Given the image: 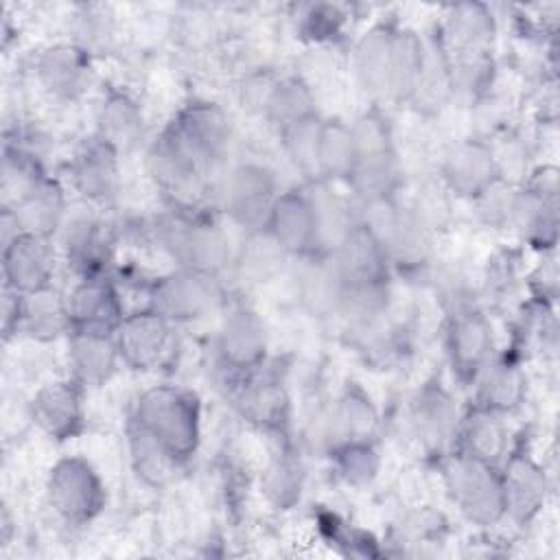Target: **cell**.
<instances>
[{"instance_id":"obj_1","label":"cell","mask_w":560,"mask_h":560,"mask_svg":"<svg viewBox=\"0 0 560 560\" xmlns=\"http://www.w3.org/2000/svg\"><path fill=\"white\" fill-rule=\"evenodd\" d=\"M131 420L149 431L179 464L190 459L199 446V405L195 396L177 387L147 389L136 402Z\"/></svg>"},{"instance_id":"obj_2","label":"cell","mask_w":560,"mask_h":560,"mask_svg":"<svg viewBox=\"0 0 560 560\" xmlns=\"http://www.w3.org/2000/svg\"><path fill=\"white\" fill-rule=\"evenodd\" d=\"M158 140L186 164L203 171L225 153L230 142V118L219 105L195 101L173 118Z\"/></svg>"},{"instance_id":"obj_3","label":"cell","mask_w":560,"mask_h":560,"mask_svg":"<svg viewBox=\"0 0 560 560\" xmlns=\"http://www.w3.org/2000/svg\"><path fill=\"white\" fill-rule=\"evenodd\" d=\"M442 472L451 499L472 523L492 525L505 516L503 481L494 464L457 451L446 459Z\"/></svg>"},{"instance_id":"obj_4","label":"cell","mask_w":560,"mask_h":560,"mask_svg":"<svg viewBox=\"0 0 560 560\" xmlns=\"http://www.w3.org/2000/svg\"><path fill=\"white\" fill-rule=\"evenodd\" d=\"M158 238L179 267L217 276L230 262V241L221 228L184 210L158 223Z\"/></svg>"},{"instance_id":"obj_5","label":"cell","mask_w":560,"mask_h":560,"mask_svg":"<svg viewBox=\"0 0 560 560\" xmlns=\"http://www.w3.org/2000/svg\"><path fill=\"white\" fill-rule=\"evenodd\" d=\"M46 494L55 514L72 525L92 521L105 505V486L83 457L59 459L48 472Z\"/></svg>"},{"instance_id":"obj_6","label":"cell","mask_w":560,"mask_h":560,"mask_svg":"<svg viewBox=\"0 0 560 560\" xmlns=\"http://www.w3.org/2000/svg\"><path fill=\"white\" fill-rule=\"evenodd\" d=\"M265 232L284 254H315L324 245V228L315 195L298 188L278 192L269 210Z\"/></svg>"},{"instance_id":"obj_7","label":"cell","mask_w":560,"mask_h":560,"mask_svg":"<svg viewBox=\"0 0 560 560\" xmlns=\"http://www.w3.org/2000/svg\"><path fill=\"white\" fill-rule=\"evenodd\" d=\"M370 206L363 223L372 230L385 249L389 262L400 267H418L427 258V234L416 212L385 199L365 201Z\"/></svg>"},{"instance_id":"obj_8","label":"cell","mask_w":560,"mask_h":560,"mask_svg":"<svg viewBox=\"0 0 560 560\" xmlns=\"http://www.w3.org/2000/svg\"><path fill=\"white\" fill-rule=\"evenodd\" d=\"M276 188V177L267 166L254 162L238 164L223 182L221 203L238 225L260 232L278 197Z\"/></svg>"},{"instance_id":"obj_9","label":"cell","mask_w":560,"mask_h":560,"mask_svg":"<svg viewBox=\"0 0 560 560\" xmlns=\"http://www.w3.org/2000/svg\"><path fill=\"white\" fill-rule=\"evenodd\" d=\"M151 298V306L166 319L190 322L210 313L217 306L221 293L217 276L179 267L153 284Z\"/></svg>"},{"instance_id":"obj_10","label":"cell","mask_w":560,"mask_h":560,"mask_svg":"<svg viewBox=\"0 0 560 560\" xmlns=\"http://www.w3.org/2000/svg\"><path fill=\"white\" fill-rule=\"evenodd\" d=\"M217 359L232 374L258 370L267 354V332L262 319L249 308H234L217 332Z\"/></svg>"},{"instance_id":"obj_11","label":"cell","mask_w":560,"mask_h":560,"mask_svg":"<svg viewBox=\"0 0 560 560\" xmlns=\"http://www.w3.org/2000/svg\"><path fill=\"white\" fill-rule=\"evenodd\" d=\"M171 324L153 306L125 315L114 332L120 359L133 370L155 368L168 352Z\"/></svg>"},{"instance_id":"obj_12","label":"cell","mask_w":560,"mask_h":560,"mask_svg":"<svg viewBox=\"0 0 560 560\" xmlns=\"http://www.w3.org/2000/svg\"><path fill=\"white\" fill-rule=\"evenodd\" d=\"M70 330H92L114 335L125 313L118 291L103 276L81 278L66 295Z\"/></svg>"},{"instance_id":"obj_13","label":"cell","mask_w":560,"mask_h":560,"mask_svg":"<svg viewBox=\"0 0 560 560\" xmlns=\"http://www.w3.org/2000/svg\"><path fill=\"white\" fill-rule=\"evenodd\" d=\"M2 276L4 287L31 295L50 287L52 249L48 238L33 234H15L2 245Z\"/></svg>"},{"instance_id":"obj_14","label":"cell","mask_w":560,"mask_h":560,"mask_svg":"<svg viewBox=\"0 0 560 560\" xmlns=\"http://www.w3.org/2000/svg\"><path fill=\"white\" fill-rule=\"evenodd\" d=\"M446 348L453 370L464 381H475L490 363L492 330L486 317L472 308H459L448 326Z\"/></svg>"},{"instance_id":"obj_15","label":"cell","mask_w":560,"mask_h":560,"mask_svg":"<svg viewBox=\"0 0 560 560\" xmlns=\"http://www.w3.org/2000/svg\"><path fill=\"white\" fill-rule=\"evenodd\" d=\"M74 190L94 203L112 201L118 192V149L94 136L74 155L70 164Z\"/></svg>"},{"instance_id":"obj_16","label":"cell","mask_w":560,"mask_h":560,"mask_svg":"<svg viewBox=\"0 0 560 560\" xmlns=\"http://www.w3.org/2000/svg\"><path fill=\"white\" fill-rule=\"evenodd\" d=\"M81 383L55 381L44 385L31 400V418L52 440H68L83 424Z\"/></svg>"},{"instance_id":"obj_17","label":"cell","mask_w":560,"mask_h":560,"mask_svg":"<svg viewBox=\"0 0 560 560\" xmlns=\"http://www.w3.org/2000/svg\"><path fill=\"white\" fill-rule=\"evenodd\" d=\"M387 256L372 230L361 221L346 228L337 243L335 271L343 282H385Z\"/></svg>"},{"instance_id":"obj_18","label":"cell","mask_w":560,"mask_h":560,"mask_svg":"<svg viewBox=\"0 0 560 560\" xmlns=\"http://www.w3.org/2000/svg\"><path fill=\"white\" fill-rule=\"evenodd\" d=\"M37 81L57 98H77L90 81V57L83 46L55 44L35 61Z\"/></svg>"},{"instance_id":"obj_19","label":"cell","mask_w":560,"mask_h":560,"mask_svg":"<svg viewBox=\"0 0 560 560\" xmlns=\"http://www.w3.org/2000/svg\"><path fill=\"white\" fill-rule=\"evenodd\" d=\"M2 210L13 217L22 234L50 238L63 225L66 197L61 186L44 175L13 208Z\"/></svg>"},{"instance_id":"obj_20","label":"cell","mask_w":560,"mask_h":560,"mask_svg":"<svg viewBox=\"0 0 560 560\" xmlns=\"http://www.w3.org/2000/svg\"><path fill=\"white\" fill-rule=\"evenodd\" d=\"M61 245L68 265L81 276H101V269L109 256L107 234L103 223L92 214H74L63 219Z\"/></svg>"},{"instance_id":"obj_21","label":"cell","mask_w":560,"mask_h":560,"mask_svg":"<svg viewBox=\"0 0 560 560\" xmlns=\"http://www.w3.org/2000/svg\"><path fill=\"white\" fill-rule=\"evenodd\" d=\"M68 361L74 381L81 385H103L120 361V352L114 335L92 330L68 332Z\"/></svg>"},{"instance_id":"obj_22","label":"cell","mask_w":560,"mask_h":560,"mask_svg":"<svg viewBox=\"0 0 560 560\" xmlns=\"http://www.w3.org/2000/svg\"><path fill=\"white\" fill-rule=\"evenodd\" d=\"M501 481L505 514L525 523L540 512L547 497V477L538 464L525 455H514L505 462Z\"/></svg>"},{"instance_id":"obj_23","label":"cell","mask_w":560,"mask_h":560,"mask_svg":"<svg viewBox=\"0 0 560 560\" xmlns=\"http://www.w3.org/2000/svg\"><path fill=\"white\" fill-rule=\"evenodd\" d=\"M444 177L455 192L475 199L481 190L499 179L497 160L490 147L477 140H468L455 147L446 158Z\"/></svg>"},{"instance_id":"obj_24","label":"cell","mask_w":560,"mask_h":560,"mask_svg":"<svg viewBox=\"0 0 560 560\" xmlns=\"http://www.w3.org/2000/svg\"><path fill=\"white\" fill-rule=\"evenodd\" d=\"M416 435L431 448H442L457 435V407L442 387H424L411 400Z\"/></svg>"},{"instance_id":"obj_25","label":"cell","mask_w":560,"mask_h":560,"mask_svg":"<svg viewBox=\"0 0 560 560\" xmlns=\"http://www.w3.org/2000/svg\"><path fill=\"white\" fill-rule=\"evenodd\" d=\"M378 429V413L372 400L357 387H348L326 418L332 451L348 442H372Z\"/></svg>"},{"instance_id":"obj_26","label":"cell","mask_w":560,"mask_h":560,"mask_svg":"<svg viewBox=\"0 0 560 560\" xmlns=\"http://www.w3.org/2000/svg\"><path fill=\"white\" fill-rule=\"evenodd\" d=\"M394 44L396 31L374 26L357 46V74L365 90L374 94L394 92Z\"/></svg>"},{"instance_id":"obj_27","label":"cell","mask_w":560,"mask_h":560,"mask_svg":"<svg viewBox=\"0 0 560 560\" xmlns=\"http://www.w3.org/2000/svg\"><path fill=\"white\" fill-rule=\"evenodd\" d=\"M455 438H459V453L494 466L503 459L508 448V431L503 422L497 413L481 407L459 422Z\"/></svg>"},{"instance_id":"obj_28","label":"cell","mask_w":560,"mask_h":560,"mask_svg":"<svg viewBox=\"0 0 560 560\" xmlns=\"http://www.w3.org/2000/svg\"><path fill=\"white\" fill-rule=\"evenodd\" d=\"M477 407L497 416L514 411L525 398V374L510 363L486 365L477 374Z\"/></svg>"},{"instance_id":"obj_29","label":"cell","mask_w":560,"mask_h":560,"mask_svg":"<svg viewBox=\"0 0 560 560\" xmlns=\"http://www.w3.org/2000/svg\"><path fill=\"white\" fill-rule=\"evenodd\" d=\"M20 330L39 341H50L70 332L66 298H61L52 287L24 295Z\"/></svg>"},{"instance_id":"obj_30","label":"cell","mask_w":560,"mask_h":560,"mask_svg":"<svg viewBox=\"0 0 560 560\" xmlns=\"http://www.w3.org/2000/svg\"><path fill=\"white\" fill-rule=\"evenodd\" d=\"M357 140L352 125L326 120L319 125L317 138V173L332 179H350L357 166Z\"/></svg>"},{"instance_id":"obj_31","label":"cell","mask_w":560,"mask_h":560,"mask_svg":"<svg viewBox=\"0 0 560 560\" xmlns=\"http://www.w3.org/2000/svg\"><path fill=\"white\" fill-rule=\"evenodd\" d=\"M98 138L109 142L114 149L129 147L142 131V112L138 103L125 92H109L98 107Z\"/></svg>"},{"instance_id":"obj_32","label":"cell","mask_w":560,"mask_h":560,"mask_svg":"<svg viewBox=\"0 0 560 560\" xmlns=\"http://www.w3.org/2000/svg\"><path fill=\"white\" fill-rule=\"evenodd\" d=\"M127 438H129V457L136 475L147 486H153V488L164 486L175 472V468L179 466V462H175L173 455L133 420L129 422Z\"/></svg>"},{"instance_id":"obj_33","label":"cell","mask_w":560,"mask_h":560,"mask_svg":"<svg viewBox=\"0 0 560 560\" xmlns=\"http://www.w3.org/2000/svg\"><path fill=\"white\" fill-rule=\"evenodd\" d=\"M262 114L284 131L298 122L315 118V101L302 81L278 79L269 92Z\"/></svg>"},{"instance_id":"obj_34","label":"cell","mask_w":560,"mask_h":560,"mask_svg":"<svg viewBox=\"0 0 560 560\" xmlns=\"http://www.w3.org/2000/svg\"><path fill=\"white\" fill-rule=\"evenodd\" d=\"M243 413L267 429H278L287 420V396L278 381H249L241 396Z\"/></svg>"},{"instance_id":"obj_35","label":"cell","mask_w":560,"mask_h":560,"mask_svg":"<svg viewBox=\"0 0 560 560\" xmlns=\"http://www.w3.org/2000/svg\"><path fill=\"white\" fill-rule=\"evenodd\" d=\"M448 33L462 55H477L486 52L494 33V22L483 7L462 4L448 20Z\"/></svg>"},{"instance_id":"obj_36","label":"cell","mask_w":560,"mask_h":560,"mask_svg":"<svg viewBox=\"0 0 560 560\" xmlns=\"http://www.w3.org/2000/svg\"><path fill=\"white\" fill-rule=\"evenodd\" d=\"M341 479L350 486H368L381 468V457L372 442H348L332 451Z\"/></svg>"},{"instance_id":"obj_37","label":"cell","mask_w":560,"mask_h":560,"mask_svg":"<svg viewBox=\"0 0 560 560\" xmlns=\"http://www.w3.org/2000/svg\"><path fill=\"white\" fill-rule=\"evenodd\" d=\"M262 492L280 510H289L302 492V468L300 464L289 457L280 455L262 477Z\"/></svg>"},{"instance_id":"obj_38","label":"cell","mask_w":560,"mask_h":560,"mask_svg":"<svg viewBox=\"0 0 560 560\" xmlns=\"http://www.w3.org/2000/svg\"><path fill=\"white\" fill-rule=\"evenodd\" d=\"M319 120L308 118L304 122H298L289 129L282 131L284 136V147L291 155V160L295 162V166H300L304 173H317V138H319Z\"/></svg>"},{"instance_id":"obj_39","label":"cell","mask_w":560,"mask_h":560,"mask_svg":"<svg viewBox=\"0 0 560 560\" xmlns=\"http://www.w3.org/2000/svg\"><path fill=\"white\" fill-rule=\"evenodd\" d=\"M477 208L479 214L486 223H503L508 219L514 217V206H516V192L505 186L501 179H497L494 184H490L486 190H481L477 197Z\"/></svg>"},{"instance_id":"obj_40","label":"cell","mask_w":560,"mask_h":560,"mask_svg":"<svg viewBox=\"0 0 560 560\" xmlns=\"http://www.w3.org/2000/svg\"><path fill=\"white\" fill-rule=\"evenodd\" d=\"M341 22H343V18L335 7L319 4V7H313L311 13L306 15V31L315 39H322V37H330L332 33H337Z\"/></svg>"}]
</instances>
